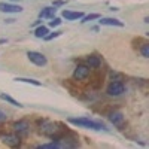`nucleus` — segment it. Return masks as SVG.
<instances>
[{"label": "nucleus", "instance_id": "f257e3e1", "mask_svg": "<svg viewBox=\"0 0 149 149\" xmlns=\"http://www.w3.org/2000/svg\"><path fill=\"white\" fill-rule=\"evenodd\" d=\"M69 122L73 124V125H78V127H84V128H90V130H95V131H100V130H106V125L98 121L90 119V118H69Z\"/></svg>", "mask_w": 149, "mask_h": 149}, {"label": "nucleus", "instance_id": "f03ea898", "mask_svg": "<svg viewBox=\"0 0 149 149\" xmlns=\"http://www.w3.org/2000/svg\"><path fill=\"white\" fill-rule=\"evenodd\" d=\"M107 95L110 97H119L125 93V86L121 81H112L109 85H107V90H106Z\"/></svg>", "mask_w": 149, "mask_h": 149}, {"label": "nucleus", "instance_id": "7ed1b4c3", "mask_svg": "<svg viewBox=\"0 0 149 149\" xmlns=\"http://www.w3.org/2000/svg\"><path fill=\"white\" fill-rule=\"evenodd\" d=\"M27 57L31 63L37 67H45L48 64V58L42 54V52H37V51H29L27 52Z\"/></svg>", "mask_w": 149, "mask_h": 149}, {"label": "nucleus", "instance_id": "20e7f679", "mask_svg": "<svg viewBox=\"0 0 149 149\" xmlns=\"http://www.w3.org/2000/svg\"><path fill=\"white\" fill-rule=\"evenodd\" d=\"M91 74V69L86 66V64H78L76 69L73 72V79L76 81H85Z\"/></svg>", "mask_w": 149, "mask_h": 149}, {"label": "nucleus", "instance_id": "39448f33", "mask_svg": "<svg viewBox=\"0 0 149 149\" xmlns=\"http://www.w3.org/2000/svg\"><path fill=\"white\" fill-rule=\"evenodd\" d=\"M14 130L19 137H26V136L30 133V124L26 119H19L14 124Z\"/></svg>", "mask_w": 149, "mask_h": 149}, {"label": "nucleus", "instance_id": "423d86ee", "mask_svg": "<svg viewBox=\"0 0 149 149\" xmlns=\"http://www.w3.org/2000/svg\"><path fill=\"white\" fill-rule=\"evenodd\" d=\"M2 142L10 148H17L21 145V137L18 134H3L2 136Z\"/></svg>", "mask_w": 149, "mask_h": 149}, {"label": "nucleus", "instance_id": "0eeeda50", "mask_svg": "<svg viewBox=\"0 0 149 149\" xmlns=\"http://www.w3.org/2000/svg\"><path fill=\"white\" fill-rule=\"evenodd\" d=\"M0 12L3 14H19L22 12V6L15 5V3H0Z\"/></svg>", "mask_w": 149, "mask_h": 149}, {"label": "nucleus", "instance_id": "6e6552de", "mask_svg": "<svg viewBox=\"0 0 149 149\" xmlns=\"http://www.w3.org/2000/svg\"><path fill=\"white\" fill-rule=\"evenodd\" d=\"M109 121L116 127H122L124 122H125V116L121 112H112V113H109Z\"/></svg>", "mask_w": 149, "mask_h": 149}, {"label": "nucleus", "instance_id": "1a4fd4ad", "mask_svg": "<svg viewBox=\"0 0 149 149\" xmlns=\"http://www.w3.org/2000/svg\"><path fill=\"white\" fill-rule=\"evenodd\" d=\"M86 66H88L90 69H98L102 66V57H98L95 54L88 55L86 57Z\"/></svg>", "mask_w": 149, "mask_h": 149}, {"label": "nucleus", "instance_id": "9d476101", "mask_svg": "<svg viewBox=\"0 0 149 149\" xmlns=\"http://www.w3.org/2000/svg\"><path fill=\"white\" fill-rule=\"evenodd\" d=\"M100 21H98V24L100 26H113V27H124V22L116 19V18H98Z\"/></svg>", "mask_w": 149, "mask_h": 149}, {"label": "nucleus", "instance_id": "9b49d317", "mask_svg": "<svg viewBox=\"0 0 149 149\" xmlns=\"http://www.w3.org/2000/svg\"><path fill=\"white\" fill-rule=\"evenodd\" d=\"M55 12H57V8L54 6H48V8H43L40 12H39V18H54L55 17Z\"/></svg>", "mask_w": 149, "mask_h": 149}, {"label": "nucleus", "instance_id": "f8f14e48", "mask_svg": "<svg viewBox=\"0 0 149 149\" xmlns=\"http://www.w3.org/2000/svg\"><path fill=\"white\" fill-rule=\"evenodd\" d=\"M84 17L82 12H72V10H63V18H66V21H76L81 19Z\"/></svg>", "mask_w": 149, "mask_h": 149}, {"label": "nucleus", "instance_id": "ddd939ff", "mask_svg": "<svg viewBox=\"0 0 149 149\" xmlns=\"http://www.w3.org/2000/svg\"><path fill=\"white\" fill-rule=\"evenodd\" d=\"M0 98H2L3 102H6V103H9V104H12V106H17V107H22V104L18 102V100H15V98H12L10 95H8V94H0Z\"/></svg>", "mask_w": 149, "mask_h": 149}, {"label": "nucleus", "instance_id": "4468645a", "mask_svg": "<svg viewBox=\"0 0 149 149\" xmlns=\"http://www.w3.org/2000/svg\"><path fill=\"white\" fill-rule=\"evenodd\" d=\"M48 33H49V30H48L46 26H37V29L34 30V36L39 37V39H43Z\"/></svg>", "mask_w": 149, "mask_h": 149}, {"label": "nucleus", "instance_id": "2eb2a0df", "mask_svg": "<svg viewBox=\"0 0 149 149\" xmlns=\"http://www.w3.org/2000/svg\"><path fill=\"white\" fill-rule=\"evenodd\" d=\"M37 148H39V149H58V148H63V146H61L60 142L52 140L51 143H43V145H39Z\"/></svg>", "mask_w": 149, "mask_h": 149}, {"label": "nucleus", "instance_id": "dca6fc26", "mask_svg": "<svg viewBox=\"0 0 149 149\" xmlns=\"http://www.w3.org/2000/svg\"><path fill=\"white\" fill-rule=\"evenodd\" d=\"M17 82H24V84H31L34 86H40L42 84L39 81H36V79H30V78H15Z\"/></svg>", "mask_w": 149, "mask_h": 149}, {"label": "nucleus", "instance_id": "f3484780", "mask_svg": "<svg viewBox=\"0 0 149 149\" xmlns=\"http://www.w3.org/2000/svg\"><path fill=\"white\" fill-rule=\"evenodd\" d=\"M100 18V14H90V15H84L81 18V22L85 24V22H88V21H94V19H98Z\"/></svg>", "mask_w": 149, "mask_h": 149}, {"label": "nucleus", "instance_id": "a211bd4d", "mask_svg": "<svg viewBox=\"0 0 149 149\" xmlns=\"http://www.w3.org/2000/svg\"><path fill=\"white\" fill-rule=\"evenodd\" d=\"M140 52H142L143 58H149V43H148V42H143V43H142Z\"/></svg>", "mask_w": 149, "mask_h": 149}, {"label": "nucleus", "instance_id": "6ab92c4d", "mask_svg": "<svg viewBox=\"0 0 149 149\" xmlns=\"http://www.w3.org/2000/svg\"><path fill=\"white\" fill-rule=\"evenodd\" d=\"M63 34V31H60V30H55V31H52V33H49V34H46L43 39L46 40V42H49V40H52V39H55V37H58V36H61Z\"/></svg>", "mask_w": 149, "mask_h": 149}, {"label": "nucleus", "instance_id": "aec40b11", "mask_svg": "<svg viewBox=\"0 0 149 149\" xmlns=\"http://www.w3.org/2000/svg\"><path fill=\"white\" fill-rule=\"evenodd\" d=\"M51 19H52V21H49V27H51V29L58 27L60 24L63 22V21H61V18H58V17H54V18H51Z\"/></svg>", "mask_w": 149, "mask_h": 149}, {"label": "nucleus", "instance_id": "412c9836", "mask_svg": "<svg viewBox=\"0 0 149 149\" xmlns=\"http://www.w3.org/2000/svg\"><path fill=\"white\" fill-rule=\"evenodd\" d=\"M63 5H66L64 0H55V2H52V6H54V8H57V6H63Z\"/></svg>", "mask_w": 149, "mask_h": 149}, {"label": "nucleus", "instance_id": "4be33fe9", "mask_svg": "<svg viewBox=\"0 0 149 149\" xmlns=\"http://www.w3.org/2000/svg\"><path fill=\"white\" fill-rule=\"evenodd\" d=\"M8 119V116H6V113H5V112L3 110H0V122H5Z\"/></svg>", "mask_w": 149, "mask_h": 149}, {"label": "nucleus", "instance_id": "5701e85b", "mask_svg": "<svg viewBox=\"0 0 149 149\" xmlns=\"http://www.w3.org/2000/svg\"><path fill=\"white\" fill-rule=\"evenodd\" d=\"M40 22H42V19L39 18V19H37V21H34V26H40Z\"/></svg>", "mask_w": 149, "mask_h": 149}, {"label": "nucleus", "instance_id": "b1692460", "mask_svg": "<svg viewBox=\"0 0 149 149\" xmlns=\"http://www.w3.org/2000/svg\"><path fill=\"white\" fill-rule=\"evenodd\" d=\"M15 19H12V18H9V19H5V22H8V24H12Z\"/></svg>", "mask_w": 149, "mask_h": 149}, {"label": "nucleus", "instance_id": "393cba45", "mask_svg": "<svg viewBox=\"0 0 149 149\" xmlns=\"http://www.w3.org/2000/svg\"><path fill=\"white\" fill-rule=\"evenodd\" d=\"M10 2H19V0H10Z\"/></svg>", "mask_w": 149, "mask_h": 149}]
</instances>
